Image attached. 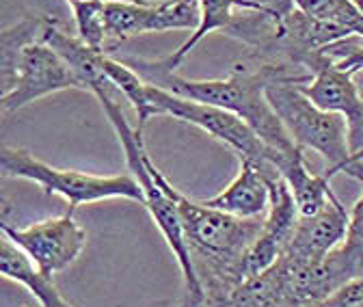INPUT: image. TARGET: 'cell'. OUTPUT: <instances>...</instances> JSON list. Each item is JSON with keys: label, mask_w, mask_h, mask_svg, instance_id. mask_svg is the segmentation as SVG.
I'll return each instance as SVG.
<instances>
[{"label": "cell", "mask_w": 363, "mask_h": 307, "mask_svg": "<svg viewBox=\"0 0 363 307\" xmlns=\"http://www.w3.org/2000/svg\"><path fill=\"white\" fill-rule=\"evenodd\" d=\"M123 63H128L147 82L160 86V89L169 94L206 102V104H212V106H218V108H225L238 115L268 147L284 152V154H290L296 150L279 115L275 113V108L270 106L266 98V84L272 80H288V82L305 84L311 80L309 72L288 65V63L262 61L251 55L242 63L232 67V72L227 76L210 78V80L184 78L177 72H169L160 67L156 61H145V59H125Z\"/></svg>", "instance_id": "6da1fadb"}, {"label": "cell", "mask_w": 363, "mask_h": 307, "mask_svg": "<svg viewBox=\"0 0 363 307\" xmlns=\"http://www.w3.org/2000/svg\"><path fill=\"white\" fill-rule=\"evenodd\" d=\"M98 100L102 102V108L115 128V135L119 137L130 175H134V180L139 182L143 189V206L147 208L152 221L160 230L162 238L167 240L171 253L175 255L182 279H184V298H182L179 307H203L206 294L199 284L193 257L184 238V230H182L179 221V210L177 203L171 195V182L164 178V173L154 164L150 158L145 143H143V130L132 128L130 121L125 119V113L119 104V89L117 86H108L96 94Z\"/></svg>", "instance_id": "7a4b0ae2"}, {"label": "cell", "mask_w": 363, "mask_h": 307, "mask_svg": "<svg viewBox=\"0 0 363 307\" xmlns=\"http://www.w3.org/2000/svg\"><path fill=\"white\" fill-rule=\"evenodd\" d=\"M266 98L279 115L284 128L296 147L311 150L327 162V173H346L348 178L363 182V162L352 160L348 145V125L337 113L315 106L303 91L301 84L288 80H272L266 84Z\"/></svg>", "instance_id": "3957f363"}, {"label": "cell", "mask_w": 363, "mask_h": 307, "mask_svg": "<svg viewBox=\"0 0 363 307\" xmlns=\"http://www.w3.org/2000/svg\"><path fill=\"white\" fill-rule=\"evenodd\" d=\"M0 171L7 178H22L39 184L45 195H61L69 203V212L84 203L106 199H132L143 203V189L134 175H91L74 169H57L26 150L9 145L0 147Z\"/></svg>", "instance_id": "277c9868"}, {"label": "cell", "mask_w": 363, "mask_h": 307, "mask_svg": "<svg viewBox=\"0 0 363 307\" xmlns=\"http://www.w3.org/2000/svg\"><path fill=\"white\" fill-rule=\"evenodd\" d=\"M150 113L152 119L169 115L173 119L197 125L216 141L232 147L240 160H249L270 175H279L277 164L284 158V152L268 147L238 115L230 111L169 94L150 82Z\"/></svg>", "instance_id": "5b68a950"}, {"label": "cell", "mask_w": 363, "mask_h": 307, "mask_svg": "<svg viewBox=\"0 0 363 307\" xmlns=\"http://www.w3.org/2000/svg\"><path fill=\"white\" fill-rule=\"evenodd\" d=\"M0 80H3L0 108L5 115L59 91H84V84L74 69L41 39L26 43L9 65L0 67Z\"/></svg>", "instance_id": "8992f818"}, {"label": "cell", "mask_w": 363, "mask_h": 307, "mask_svg": "<svg viewBox=\"0 0 363 307\" xmlns=\"http://www.w3.org/2000/svg\"><path fill=\"white\" fill-rule=\"evenodd\" d=\"M0 228H3V236L22 249L45 275L69 269L86 245V232L74 218V212L43 218L26 228H16L9 221H3Z\"/></svg>", "instance_id": "52a82bcc"}, {"label": "cell", "mask_w": 363, "mask_h": 307, "mask_svg": "<svg viewBox=\"0 0 363 307\" xmlns=\"http://www.w3.org/2000/svg\"><path fill=\"white\" fill-rule=\"evenodd\" d=\"M199 20V0H106L108 48L147 33H195Z\"/></svg>", "instance_id": "ba28073f"}, {"label": "cell", "mask_w": 363, "mask_h": 307, "mask_svg": "<svg viewBox=\"0 0 363 307\" xmlns=\"http://www.w3.org/2000/svg\"><path fill=\"white\" fill-rule=\"evenodd\" d=\"M301 91L323 111L337 113L348 125V145L354 162H363V98L352 80V74L335 63H323L311 80L301 84Z\"/></svg>", "instance_id": "9c48e42d"}, {"label": "cell", "mask_w": 363, "mask_h": 307, "mask_svg": "<svg viewBox=\"0 0 363 307\" xmlns=\"http://www.w3.org/2000/svg\"><path fill=\"white\" fill-rule=\"evenodd\" d=\"M270 186H272V199H270V208L264 216L262 232L242 259L245 281L268 271L286 253V249L292 240L294 228L298 223L296 201L281 175L272 180Z\"/></svg>", "instance_id": "30bf717a"}, {"label": "cell", "mask_w": 363, "mask_h": 307, "mask_svg": "<svg viewBox=\"0 0 363 307\" xmlns=\"http://www.w3.org/2000/svg\"><path fill=\"white\" fill-rule=\"evenodd\" d=\"M346 232L348 212L333 195L320 212L311 216H298L292 240L281 257L294 267L315 264L346 240Z\"/></svg>", "instance_id": "8fae6325"}, {"label": "cell", "mask_w": 363, "mask_h": 307, "mask_svg": "<svg viewBox=\"0 0 363 307\" xmlns=\"http://www.w3.org/2000/svg\"><path fill=\"white\" fill-rule=\"evenodd\" d=\"M279 175H270L249 160H240L236 178L218 195L203 199V203L223 210L238 218H264L272 199V180Z\"/></svg>", "instance_id": "7c38bea8"}, {"label": "cell", "mask_w": 363, "mask_h": 307, "mask_svg": "<svg viewBox=\"0 0 363 307\" xmlns=\"http://www.w3.org/2000/svg\"><path fill=\"white\" fill-rule=\"evenodd\" d=\"M277 169L288 189L292 191L298 216H311L315 212H320L335 195L331 191V175L327 171L313 173L301 147L290 154H284Z\"/></svg>", "instance_id": "4fadbf2b"}, {"label": "cell", "mask_w": 363, "mask_h": 307, "mask_svg": "<svg viewBox=\"0 0 363 307\" xmlns=\"http://www.w3.org/2000/svg\"><path fill=\"white\" fill-rule=\"evenodd\" d=\"M0 273H3L5 279L24 286L39 301L41 307H74L59 292L52 275L41 273L30 262V257L22 249H18L7 236L0 245Z\"/></svg>", "instance_id": "5bb4252c"}, {"label": "cell", "mask_w": 363, "mask_h": 307, "mask_svg": "<svg viewBox=\"0 0 363 307\" xmlns=\"http://www.w3.org/2000/svg\"><path fill=\"white\" fill-rule=\"evenodd\" d=\"M199 9H201V20H199V26L195 28V33H191L189 39L182 43L175 52H171L164 59H158L156 63L160 67H164L169 72H177L182 61L195 50V46L206 35H210L214 30L227 33V28H230L234 22V13H236L234 0H199Z\"/></svg>", "instance_id": "9a60e30c"}, {"label": "cell", "mask_w": 363, "mask_h": 307, "mask_svg": "<svg viewBox=\"0 0 363 307\" xmlns=\"http://www.w3.org/2000/svg\"><path fill=\"white\" fill-rule=\"evenodd\" d=\"M294 3L303 13L318 22L363 37V13L354 0H294Z\"/></svg>", "instance_id": "2e32d148"}, {"label": "cell", "mask_w": 363, "mask_h": 307, "mask_svg": "<svg viewBox=\"0 0 363 307\" xmlns=\"http://www.w3.org/2000/svg\"><path fill=\"white\" fill-rule=\"evenodd\" d=\"M69 7H72L76 35L86 46L106 52L108 48L106 0H80V3H72Z\"/></svg>", "instance_id": "e0dca14e"}, {"label": "cell", "mask_w": 363, "mask_h": 307, "mask_svg": "<svg viewBox=\"0 0 363 307\" xmlns=\"http://www.w3.org/2000/svg\"><path fill=\"white\" fill-rule=\"evenodd\" d=\"M357 277H363V193L348 212L346 240L340 245Z\"/></svg>", "instance_id": "ac0fdd59"}, {"label": "cell", "mask_w": 363, "mask_h": 307, "mask_svg": "<svg viewBox=\"0 0 363 307\" xmlns=\"http://www.w3.org/2000/svg\"><path fill=\"white\" fill-rule=\"evenodd\" d=\"M234 5H236V9H242V11H255V13L270 16L277 22H284L296 9L294 0H234Z\"/></svg>", "instance_id": "d6986e66"}, {"label": "cell", "mask_w": 363, "mask_h": 307, "mask_svg": "<svg viewBox=\"0 0 363 307\" xmlns=\"http://www.w3.org/2000/svg\"><path fill=\"white\" fill-rule=\"evenodd\" d=\"M309 307H363V277L344 284L331 296Z\"/></svg>", "instance_id": "ffe728a7"}, {"label": "cell", "mask_w": 363, "mask_h": 307, "mask_svg": "<svg viewBox=\"0 0 363 307\" xmlns=\"http://www.w3.org/2000/svg\"><path fill=\"white\" fill-rule=\"evenodd\" d=\"M67 3L72 5V3H80V0H67Z\"/></svg>", "instance_id": "44dd1931"}]
</instances>
